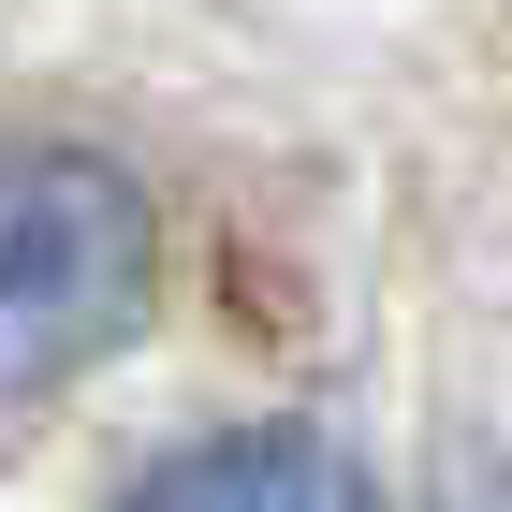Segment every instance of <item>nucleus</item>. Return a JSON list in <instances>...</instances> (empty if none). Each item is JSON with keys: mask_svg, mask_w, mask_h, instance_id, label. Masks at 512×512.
Returning a JSON list of instances; mask_svg holds the SVG:
<instances>
[{"mask_svg": "<svg viewBox=\"0 0 512 512\" xmlns=\"http://www.w3.org/2000/svg\"><path fill=\"white\" fill-rule=\"evenodd\" d=\"M147 191H132L103 147H59V132H0V410L88 381L147 322Z\"/></svg>", "mask_w": 512, "mask_h": 512, "instance_id": "1", "label": "nucleus"}, {"mask_svg": "<svg viewBox=\"0 0 512 512\" xmlns=\"http://www.w3.org/2000/svg\"><path fill=\"white\" fill-rule=\"evenodd\" d=\"M132 512H366V469L308 425H235V439H191L132 483Z\"/></svg>", "mask_w": 512, "mask_h": 512, "instance_id": "2", "label": "nucleus"}]
</instances>
